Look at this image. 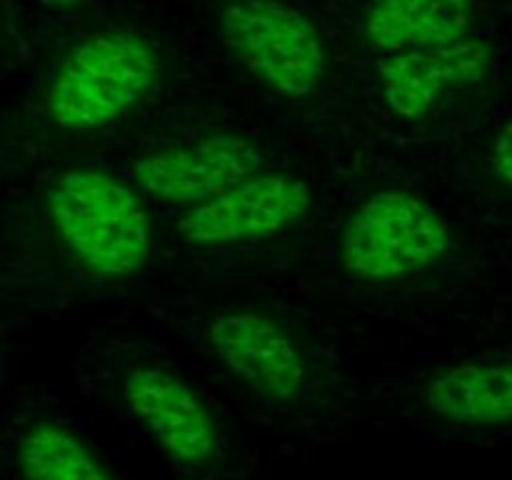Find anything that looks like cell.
Wrapping results in <instances>:
<instances>
[{
  "label": "cell",
  "instance_id": "obj_13",
  "mask_svg": "<svg viewBox=\"0 0 512 480\" xmlns=\"http://www.w3.org/2000/svg\"><path fill=\"white\" fill-rule=\"evenodd\" d=\"M490 168L498 183L512 190V118L495 135L493 148H490Z\"/></svg>",
  "mask_w": 512,
  "mask_h": 480
},
{
  "label": "cell",
  "instance_id": "obj_7",
  "mask_svg": "<svg viewBox=\"0 0 512 480\" xmlns=\"http://www.w3.org/2000/svg\"><path fill=\"white\" fill-rule=\"evenodd\" d=\"M123 400L170 460L183 468H205L223 445V430L203 395L158 365H138L123 378Z\"/></svg>",
  "mask_w": 512,
  "mask_h": 480
},
{
  "label": "cell",
  "instance_id": "obj_1",
  "mask_svg": "<svg viewBox=\"0 0 512 480\" xmlns=\"http://www.w3.org/2000/svg\"><path fill=\"white\" fill-rule=\"evenodd\" d=\"M45 205L60 243L88 273L125 280L148 265L153 223L133 185L98 168H70L55 175Z\"/></svg>",
  "mask_w": 512,
  "mask_h": 480
},
{
  "label": "cell",
  "instance_id": "obj_4",
  "mask_svg": "<svg viewBox=\"0 0 512 480\" xmlns=\"http://www.w3.org/2000/svg\"><path fill=\"white\" fill-rule=\"evenodd\" d=\"M223 43L255 78L288 98H308L328 73L318 25L298 8L270 0L230 3L220 10Z\"/></svg>",
  "mask_w": 512,
  "mask_h": 480
},
{
  "label": "cell",
  "instance_id": "obj_5",
  "mask_svg": "<svg viewBox=\"0 0 512 480\" xmlns=\"http://www.w3.org/2000/svg\"><path fill=\"white\" fill-rule=\"evenodd\" d=\"M265 153L240 133H210L185 145L150 150L130 168L135 188L155 203L188 210L213 203L263 173Z\"/></svg>",
  "mask_w": 512,
  "mask_h": 480
},
{
  "label": "cell",
  "instance_id": "obj_12",
  "mask_svg": "<svg viewBox=\"0 0 512 480\" xmlns=\"http://www.w3.org/2000/svg\"><path fill=\"white\" fill-rule=\"evenodd\" d=\"M15 460L23 480H118L78 433L53 420L20 435Z\"/></svg>",
  "mask_w": 512,
  "mask_h": 480
},
{
  "label": "cell",
  "instance_id": "obj_3",
  "mask_svg": "<svg viewBox=\"0 0 512 480\" xmlns=\"http://www.w3.org/2000/svg\"><path fill=\"white\" fill-rule=\"evenodd\" d=\"M450 250V223L433 203L408 190H380L355 205L340 235L345 273L395 283L435 268Z\"/></svg>",
  "mask_w": 512,
  "mask_h": 480
},
{
  "label": "cell",
  "instance_id": "obj_8",
  "mask_svg": "<svg viewBox=\"0 0 512 480\" xmlns=\"http://www.w3.org/2000/svg\"><path fill=\"white\" fill-rule=\"evenodd\" d=\"M208 345L235 380L268 400L288 403L308 383V365L288 330L258 310L210 315Z\"/></svg>",
  "mask_w": 512,
  "mask_h": 480
},
{
  "label": "cell",
  "instance_id": "obj_2",
  "mask_svg": "<svg viewBox=\"0 0 512 480\" xmlns=\"http://www.w3.org/2000/svg\"><path fill=\"white\" fill-rule=\"evenodd\" d=\"M160 73L163 60L153 40L135 30H100L60 60L45 90V113L55 128L93 133L135 108Z\"/></svg>",
  "mask_w": 512,
  "mask_h": 480
},
{
  "label": "cell",
  "instance_id": "obj_11",
  "mask_svg": "<svg viewBox=\"0 0 512 480\" xmlns=\"http://www.w3.org/2000/svg\"><path fill=\"white\" fill-rule=\"evenodd\" d=\"M435 418L458 428L512 425V360H465L425 388Z\"/></svg>",
  "mask_w": 512,
  "mask_h": 480
},
{
  "label": "cell",
  "instance_id": "obj_10",
  "mask_svg": "<svg viewBox=\"0 0 512 480\" xmlns=\"http://www.w3.org/2000/svg\"><path fill=\"white\" fill-rule=\"evenodd\" d=\"M475 13V5L463 0H383L365 10L363 33L375 50L393 58L470 38Z\"/></svg>",
  "mask_w": 512,
  "mask_h": 480
},
{
  "label": "cell",
  "instance_id": "obj_9",
  "mask_svg": "<svg viewBox=\"0 0 512 480\" xmlns=\"http://www.w3.org/2000/svg\"><path fill=\"white\" fill-rule=\"evenodd\" d=\"M493 68L488 40L470 35L438 48L393 55L380 68V85L388 108L398 118L420 120L448 95L485 83Z\"/></svg>",
  "mask_w": 512,
  "mask_h": 480
},
{
  "label": "cell",
  "instance_id": "obj_6",
  "mask_svg": "<svg viewBox=\"0 0 512 480\" xmlns=\"http://www.w3.org/2000/svg\"><path fill=\"white\" fill-rule=\"evenodd\" d=\"M310 208V185L298 175L273 170L243 180L213 203L188 210L178 220V233L195 248H230L285 233L303 223Z\"/></svg>",
  "mask_w": 512,
  "mask_h": 480
}]
</instances>
